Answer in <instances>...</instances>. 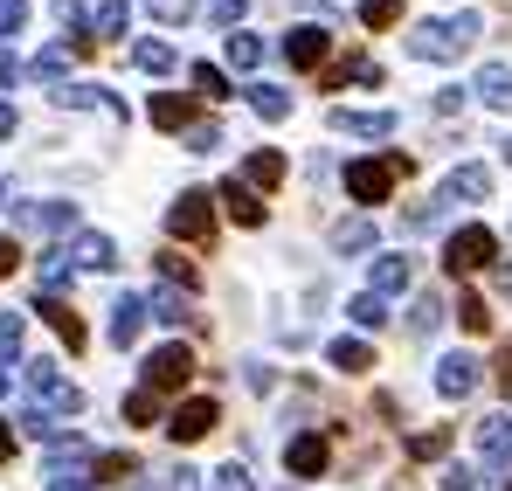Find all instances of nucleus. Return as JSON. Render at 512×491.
<instances>
[{
	"instance_id": "nucleus-1",
	"label": "nucleus",
	"mask_w": 512,
	"mask_h": 491,
	"mask_svg": "<svg viewBox=\"0 0 512 491\" xmlns=\"http://www.w3.org/2000/svg\"><path fill=\"white\" fill-rule=\"evenodd\" d=\"M471 42H478V14L464 7V14H443V21H416L409 56H423V63H457Z\"/></svg>"
},
{
	"instance_id": "nucleus-2",
	"label": "nucleus",
	"mask_w": 512,
	"mask_h": 491,
	"mask_svg": "<svg viewBox=\"0 0 512 491\" xmlns=\"http://www.w3.org/2000/svg\"><path fill=\"white\" fill-rule=\"evenodd\" d=\"M28 409H42V415H77L84 409V388L77 381H63L56 374V360H28Z\"/></svg>"
},
{
	"instance_id": "nucleus-3",
	"label": "nucleus",
	"mask_w": 512,
	"mask_h": 491,
	"mask_svg": "<svg viewBox=\"0 0 512 491\" xmlns=\"http://www.w3.org/2000/svg\"><path fill=\"white\" fill-rule=\"evenodd\" d=\"M402 173H409L402 153H388V160H346V194L353 201H388Z\"/></svg>"
},
{
	"instance_id": "nucleus-4",
	"label": "nucleus",
	"mask_w": 512,
	"mask_h": 491,
	"mask_svg": "<svg viewBox=\"0 0 512 491\" xmlns=\"http://www.w3.org/2000/svg\"><path fill=\"white\" fill-rule=\"evenodd\" d=\"M492 256H499V236L471 222V229H457V236L443 243V270H450V277H471V270H485Z\"/></svg>"
},
{
	"instance_id": "nucleus-5",
	"label": "nucleus",
	"mask_w": 512,
	"mask_h": 491,
	"mask_svg": "<svg viewBox=\"0 0 512 491\" xmlns=\"http://www.w3.org/2000/svg\"><path fill=\"white\" fill-rule=\"evenodd\" d=\"M187 381H194V353H187L180 339L146 353V395H173V388H187Z\"/></svg>"
},
{
	"instance_id": "nucleus-6",
	"label": "nucleus",
	"mask_w": 512,
	"mask_h": 491,
	"mask_svg": "<svg viewBox=\"0 0 512 491\" xmlns=\"http://www.w3.org/2000/svg\"><path fill=\"white\" fill-rule=\"evenodd\" d=\"M167 229L180 236V243H208V236H215V201H208L201 187H187V194L167 208Z\"/></svg>"
},
{
	"instance_id": "nucleus-7",
	"label": "nucleus",
	"mask_w": 512,
	"mask_h": 491,
	"mask_svg": "<svg viewBox=\"0 0 512 491\" xmlns=\"http://www.w3.org/2000/svg\"><path fill=\"white\" fill-rule=\"evenodd\" d=\"M215 422H222V409H215L208 395H194V402H180V409L167 415V436H173V443H201Z\"/></svg>"
},
{
	"instance_id": "nucleus-8",
	"label": "nucleus",
	"mask_w": 512,
	"mask_h": 491,
	"mask_svg": "<svg viewBox=\"0 0 512 491\" xmlns=\"http://www.w3.org/2000/svg\"><path fill=\"white\" fill-rule=\"evenodd\" d=\"M284 464H291L298 478H326V464H333V443H326L319 429H305V436H291V443H284Z\"/></svg>"
},
{
	"instance_id": "nucleus-9",
	"label": "nucleus",
	"mask_w": 512,
	"mask_h": 491,
	"mask_svg": "<svg viewBox=\"0 0 512 491\" xmlns=\"http://www.w3.org/2000/svg\"><path fill=\"white\" fill-rule=\"evenodd\" d=\"M326 56H333V35H326V28H291V35H284V63H291V70H319Z\"/></svg>"
},
{
	"instance_id": "nucleus-10",
	"label": "nucleus",
	"mask_w": 512,
	"mask_h": 491,
	"mask_svg": "<svg viewBox=\"0 0 512 491\" xmlns=\"http://www.w3.org/2000/svg\"><path fill=\"white\" fill-rule=\"evenodd\" d=\"M478 450H485V464H492L499 478H512V422L506 415H485V422H478Z\"/></svg>"
},
{
	"instance_id": "nucleus-11",
	"label": "nucleus",
	"mask_w": 512,
	"mask_h": 491,
	"mask_svg": "<svg viewBox=\"0 0 512 491\" xmlns=\"http://www.w3.org/2000/svg\"><path fill=\"white\" fill-rule=\"evenodd\" d=\"M63 256H70V270H111V263H118V243H111V236H97V229H84Z\"/></svg>"
},
{
	"instance_id": "nucleus-12",
	"label": "nucleus",
	"mask_w": 512,
	"mask_h": 491,
	"mask_svg": "<svg viewBox=\"0 0 512 491\" xmlns=\"http://www.w3.org/2000/svg\"><path fill=\"white\" fill-rule=\"evenodd\" d=\"M222 208H229V222L236 229H263V201H256V187H243V180H222V194H215Z\"/></svg>"
},
{
	"instance_id": "nucleus-13",
	"label": "nucleus",
	"mask_w": 512,
	"mask_h": 491,
	"mask_svg": "<svg viewBox=\"0 0 512 491\" xmlns=\"http://www.w3.org/2000/svg\"><path fill=\"white\" fill-rule=\"evenodd\" d=\"M21 229L63 236V229H77V201H35V208H21Z\"/></svg>"
},
{
	"instance_id": "nucleus-14",
	"label": "nucleus",
	"mask_w": 512,
	"mask_h": 491,
	"mask_svg": "<svg viewBox=\"0 0 512 491\" xmlns=\"http://www.w3.org/2000/svg\"><path fill=\"white\" fill-rule=\"evenodd\" d=\"M436 388H443L450 402H464V395H478V360H471V353H450V360L436 367Z\"/></svg>"
},
{
	"instance_id": "nucleus-15",
	"label": "nucleus",
	"mask_w": 512,
	"mask_h": 491,
	"mask_svg": "<svg viewBox=\"0 0 512 491\" xmlns=\"http://www.w3.org/2000/svg\"><path fill=\"white\" fill-rule=\"evenodd\" d=\"M139 332H146V298H118L111 305V346H139Z\"/></svg>"
},
{
	"instance_id": "nucleus-16",
	"label": "nucleus",
	"mask_w": 512,
	"mask_h": 491,
	"mask_svg": "<svg viewBox=\"0 0 512 491\" xmlns=\"http://www.w3.org/2000/svg\"><path fill=\"white\" fill-rule=\"evenodd\" d=\"M35 312H42V319H49V326H56V339H63V346H70V353H84V319H77V312H70V305H63V298H35Z\"/></svg>"
},
{
	"instance_id": "nucleus-17",
	"label": "nucleus",
	"mask_w": 512,
	"mask_h": 491,
	"mask_svg": "<svg viewBox=\"0 0 512 491\" xmlns=\"http://www.w3.org/2000/svg\"><path fill=\"white\" fill-rule=\"evenodd\" d=\"M56 104H63V111H90V104H97V111L125 118V104H118L111 90H97V83H63V90H56Z\"/></svg>"
},
{
	"instance_id": "nucleus-18",
	"label": "nucleus",
	"mask_w": 512,
	"mask_h": 491,
	"mask_svg": "<svg viewBox=\"0 0 512 491\" xmlns=\"http://www.w3.org/2000/svg\"><path fill=\"white\" fill-rule=\"evenodd\" d=\"M146 319H167V326H194V319H201V312H194V298H187V291H153V298H146Z\"/></svg>"
},
{
	"instance_id": "nucleus-19",
	"label": "nucleus",
	"mask_w": 512,
	"mask_h": 491,
	"mask_svg": "<svg viewBox=\"0 0 512 491\" xmlns=\"http://www.w3.org/2000/svg\"><path fill=\"white\" fill-rule=\"evenodd\" d=\"M485 194H492V173H485V166H450L443 201H485Z\"/></svg>"
},
{
	"instance_id": "nucleus-20",
	"label": "nucleus",
	"mask_w": 512,
	"mask_h": 491,
	"mask_svg": "<svg viewBox=\"0 0 512 491\" xmlns=\"http://www.w3.org/2000/svg\"><path fill=\"white\" fill-rule=\"evenodd\" d=\"M333 132H353V139H388L395 118L388 111H333Z\"/></svg>"
},
{
	"instance_id": "nucleus-21",
	"label": "nucleus",
	"mask_w": 512,
	"mask_h": 491,
	"mask_svg": "<svg viewBox=\"0 0 512 491\" xmlns=\"http://www.w3.org/2000/svg\"><path fill=\"white\" fill-rule=\"evenodd\" d=\"M471 90H478V97H485L492 111H512V63H485Z\"/></svg>"
},
{
	"instance_id": "nucleus-22",
	"label": "nucleus",
	"mask_w": 512,
	"mask_h": 491,
	"mask_svg": "<svg viewBox=\"0 0 512 491\" xmlns=\"http://www.w3.org/2000/svg\"><path fill=\"white\" fill-rule=\"evenodd\" d=\"M277 180H284V153L256 146L250 160H243V187H277Z\"/></svg>"
},
{
	"instance_id": "nucleus-23",
	"label": "nucleus",
	"mask_w": 512,
	"mask_h": 491,
	"mask_svg": "<svg viewBox=\"0 0 512 491\" xmlns=\"http://www.w3.org/2000/svg\"><path fill=\"white\" fill-rule=\"evenodd\" d=\"M346 83H381V63H374V56H346V63H333V70H326V90H346Z\"/></svg>"
},
{
	"instance_id": "nucleus-24",
	"label": "nucleus",
	"mask_w": 512,
	"mask_h": 491,
	"mask_svg": "<svg viewBox=\"0 0 512 491\" xmlns=\"http://www.w3.org/2000/svg\"><path fill=\"white\" fill-rule=\"evenodd\" d=\"M326 360H333L340 374H367V367H374V346H367V339H333Z\"/></svg>"
},
{
	"instance_id": "nucleus-25",
	"label": "nucleus",
	"mask_w": 512,
	"mask_h": 491,
	"mask_svg": "<svg viewBox=\"0 0 512 491\" xmlns=\"http://www.w3.org/2000/svg\"><path fill=\"white\" fill-rule=\"evenodd\" d=\"M153 125H160V132H187V125H194V104L173 97V90H160V97H153Z\"/></svg>"
},
{
	"instance_id": "nucleus-26",
	"label": "nucleus",
	"mask_w": 512,
	"mask_h": 491,
	"mask_svg": "<svg viewBox=\"0 0 512 491\" xmlns=\"http://www.w3.org/2000/svg\"><path fill=\"white\" fill-rule=\"evenodd\" d=\"M409 277H416V270H409V256H381V263H374V298L409 291Z\"/></svg>"
},
{
	"instance_id": "nucleus-27",
	"label": "nucleus",
	"mask_w": 512,
	"mask_h": 491,
	"mask_svg": "<svg viewBox=\"0 0 512 491\" xmlns=\"http://www.w3.org/2000/svg\"><path fill=\"white\" fill-rule=\"evenodd\" d=\"M250 104H256V118H270V125L291 118V90H277V83H250Z\"/></svg>"
},
{
	"instance_id": "nucleus-28",
	"label": "nucleus",
	"mask_w": 512,
	"mask_h": 491,
	"mask_svg": "<svg viewBox=\"0 0 512 491\" xmlns=\"http://www.w3.org/2000/svg\"><path fill=\"white\" fill-rule=\"evenodd\" d=\"M70 56H77L70 42H63V49H42V56H35V63L21 70V77H35V83H63V77H70Z\"/></svg>"
},
{
	"instance_id": "nucleus-29",
	"label": "nucleus",
	"mask_w": 512,
	"mask_h": 491,
	"mask_svg": "<svg viewBox=\"0 0 512 491\" xmlns=\"http://www.w3.org/2000/svg\"><path fill=\"white\" fill-rule=\"evenodd\" d=\"M333 249H340V256H360V249H374V222H367V215L340 222V229H333Z\"/></svg>"
},
{
	"instance_id": "nucleus-30",
	"label": "nucleus",
	"mask_w": 512,
	"mask_h": 491,
	"mask_svg": "<svg viewBox=\"0 0 512 491\" xmlns=\"http://www.w3.org/2000/svg\"><path fill=\"white\" fill-rule=\"evenodd\" d=\"M125 478H139V457L132 450H104L97 457V485H125Z\"/></svg>"
},
{
	"instance_id": "nucleus-31",
	"label": "nucleus",
	"mask_w": 512,
	"mask_h": 491,
	"mask_svg": "<svg viewBox=\"0 0 512 491\" xmlns=\"http://www.w3.org/2000/svg\"><path fill=\"white\" fill-rule=\"evenodd\" d=\"M194 90H201L208 104H222V97H236V90H229V70H215V63H194Z\"/></svg>"
},
{
	"instance_id": "nucleus-32",
	"label": "nucleus",
	"mask_w": 512,
	"mask_h": 491,
	"mask_svg": "<svg viewBox=\"0 0 512 491\" xmlns=\"http://www.w3.org/2000/svg\"><path fill=\"white\" fill-rule=\"evenodd\" d=\"M160 277H167L173 291H194V284H201V270H194L180 249H167V256H160Z\"/></svg>"
},
{
	"instance_id": "nucleus-33",
	"label": "nucleus",
	"mask_w": 512,
	"mask_h": 491,
	"mask_svg": "<svg viewBox=\"0 0 512 491\" xmlns=\"http://www.w3.org/2000/svg\"><path fill=\"white\" fill-rule=\"evenodd\" d=\"M125 422H132V429H153V422H160V395L132 388V395H125Z\"/></svg>"
},
{
	"instance_id": "nucleus-34",
	"label": "nucleus",
	"mask_w": 512,
	"mask_h": 491,
	"mask_svg": "<svg viewBox=\"0 0 512 491\" xmlns=\"http://www.w3.org/2000/svg\"><path fill=\"white\" fill-rule=\"evenodd\" d=\"M125 21H132V7H125V0H104V7H97V28H90V42H104V35H125Z\"/></svg>"
},
{
	"instance_id": "nucleus-35",
	"label": "nucleus",
	"mask_w": 512,
	"mask_h": 491,
	"mask_svg": "<svg viewBox=\"0 0 512 491\" xmlns=\"http://www.w3.org/2000/svg\"><path fill=\"white\" fill-rule=\"evenodd\" d=\"M132 63H139L146 77H167V70H173V49H167V42H139V49H132Z\"/></svg>"
},
{
	"instance_id": "nucleus-36",
	"label": "nucleus",
	"mask_w": 512,
	"mask_h": 491,
	"mask_svg": "<svg viewBox=\"0 0 512 491\" xmlns=\"http://www.w3.org/2000/svg\"><path fill=\"white\" fill-rule=\"evenodd\" d=\"M21 339H28V319H21V312H0V367L21 353Z\"/></svg>"
},
{
	"instance_id": "nucleus-37",
	"label": "nucleus",
	"mask_w": 512,
	"mask_h": 491,
	"mask_svg": "<svg viewBox=\"0 0 512 491\" xmlns=\"http://www.w3.org/2000/svg\"><path fill=\"white\" fill-rule=\"evenodd\" d=\"M256 63H263V42L236 28V35H229V70H256Z\"/></svg>"
},
{
	"instance_id": "nucleus-38",
	"label": "nucleus",
	"mask_w": 512,
	"mask_h": 491,
	"mask_svg": "<svg viewBox=\"0 0 512 491\" xmlns=\"http://www.w3.org/2000/svg\"><path fill=\"white\" fill-rule=\"evenodd\" d=\"M346 319H353V326H388V305H381V298H374V291H367V298H353V305H346Z\"/></svg>"
},
{
	"instance_id": "nucleus-39",
	"label": "nucleus",
	"mask_w": 512,
	"mask_h": 491,
	"mask_svg": "<svg viewBox=\"0 0 512 491\" xmlns=\"http://www.w3.org/2000/svg\"><path fill=\"white\" fill-rule=\"evenodd\" d=\"M457 319H464V332H492V305L464 291V298H457Z\"/></svg>"
},
{
	"instance_id": "nucleus-40",
	"label": "nucleus",
	"mask_w": 512,
	"mask_h": 491,
	"mask_svg": "<svg viewBox=\"0 0 512 491\" xmlns=\"http://www.w3.org/2000/svg\"><path fill=\"white\" fill-rule=\"evenodd\" d=\"M194 7H201V0H146V14H153V21H167V28L194 21Z\"/></svg>"
},
{
	"instance_id": "nucleus-41",
	"label": "nucleus",
	"mask_w": 512,
	"mask_h": 491,
	"mask_svg": "<svg viewBox=\"0 0 512 491\" xmlns=\"http://www.w3.org/2000/svg\"><path fill=\"white\" fill-rule=\"evenodd\" d=\"M443 450H450V429H423V436H409V457H416V464L443 457Z\"/></svg>"
},
{
	"instance_id": "nucleus-42",
	"label": "nucleus",
	"mask_w": 512,
	"mask_h": 491,
	"mask_svg": "<svg viewBox=\"0 0 512 491\" xmlns=\"http://www.w3.org/2000/svg\"><path fill=\"white\" fill-rule=\"evenodd\" d=\"M360 21H367V28H395V21H402V0H367Z\"/></svg>"
},
{
	"instance_id": "nucleus-43",
	"label": "nucleus",
	"mask_w": 512,
	"mask_h": 491,
	"mask_svg": "<svg viewBox=\"0 0 512 491\" xmlns=\"http://www.w3.org/2000/svg\"><path fill=\"white\" fill-rule=\"evenodd\" d=\"M443 326V298H416V312H409V332H436Z\"/></svg>"
},
{
	"instance_id": "nucleus-44",
	"label": "nucleus",
	"mask_w": 512,
	"mask_h": 491,
	"mask_svg": "<svg viewBox=\"0 0 512 491\" xmlns=\"http://www.w3.org/2000/svg\"><path fill=\"white\" fill-rule=\"evenodd\" d=\"M222 146V125H187V153H215Z\"/></svg>"
},
{
	"instance_id": "nucleus-45",
	"label": "nucleus",
	"mask_w": 512,
	"mask_h": 491,
	"mask_svg": "<svg viewBox=\"0 0 512 491\" xmlns=\"http://www.w3.org/2000/svg\"><path fill=\"white\" fill-rule=\"evenodd\" d=\"M21 21H28V0H0V42L21 35Z\"/></svg>"
},
{
	"instance_id": "nucleus-46",
	"label": "nucleus",
	"mask_w": 512,
	"mask_h": 491,
	"mask_svg": "<svg viewBox=\"0 0 512 491\" xmlns=\"http://www.w3.org/2000/svg\"><path fill=\"white\" fill-rule=\"evenodd\" d=\"M215 491H256V478L243 464H222V471H215Z\"/></svg>"
},
{
	"instance_id": "nucleus-47",
	"label": "nucleus",
	"mask_w": 512,
	"mask_h": 491,
	"mask_svg": "<svg viewBox=\"0 0 512 491\" xmlns=\"http://www.w3.org/2000/svg\"><path fill=\"white\" fill-rule=\"evenodd\" d=\"M49 491H97V478H84V471L70 464V471H49Z\"/></svg>"
},
{
	"instance_id": "nucleus-48",
	"label": "nucleus",
	"mask_w": 512,
	"mask_h": 491,
	"mask_svg": "<svg viewBox=\"0 0 512 491\" xmlns=\"http://www.w3.org/2000/svg\"><path fill=\"white\" fill-rule=\"evenodd\" d=\"M208 14H215V21H222V28H236V21H243V14H250V0H208Z\"/></svg>"
},
{
	"instance_id": "nucleus-49",
	"label": "nucleus",
	"mask_w": 512,
	"mask_h": 491,
	"mask_svg": "<svg viewBox=\"0 0 512 491\" xmlns=\"http://www.w3.org/2000/svg\"><path fill=\"white\" fill-rule=\"evenodd\" d=\"M443 491H478V471H471V464H450V471H443Z\"/></svg>"
},
{
	"instance_id": "nucleus-50",
	"label": "nucleus",
	"mask_w": 512,
	"mask_h": 491,
	"mask_svg": "<svg viewBox=\"0 0 512 491\" xmlns=\"http://www.w3.org/2000/svg\"><path fill=\"white\" fill-rule=\"evenodd\" d=\"M167 491H201V471H187V464H180V471L167 478Z\"/></svg>"
},
{
	"instance_id": "nucleus-51",
	"label": "nucleus",
	"mask_w": 512,
	"mask_h": 491,
	"mask_svg": "<svg viewBox=\"0 0 512 491\" xmlns=\"http://www.w3.org/2000/svg\"><path fill=\"white\" fill-rule=\"evenodd\" d=\"M14 263H21V249H14V236H0V277H14Z\"/></svg>"
},
{
	"instance_id": "nucleus-52",
	"label": "nucleus",
	"mask_w": 512,
	"mask_h": 491,
	"mask_svg": "<svg viewBox=\"0 0 512 491\" xmlns=\"http://www.w3.org/2000/svg\"><path fill=\"white\" fill-rule=\"evenodd\" d=\"M499 388H506V395H512V346H506V353H499Z\"/></svg>"
},
{
	"instance_id": "nucleus-53",
	"label": "nucleus",
	"mask_w": 512,
	"mask_h": 491,
	"mask_svg": "<svg viewBox=\"0 0 512 491\" xmlns=\"http://www.w3.org/2000/svg\"><path fill=\"white\" fill-rule=\"evenodd\" d=\"M14 457V429H7V415H0V464Z\"/></svg>"
},
{
	"instance_id": "nucleus-54",
	"label": "nucleus",
	"mask_w": 512,
	"mask_h": 491,
	"mask_svg": "<svg viewBox=\"0 0 512 491\" xmlns=\"http://www.w3.org/2000/svg\"><path fill=\"white\" fill-rule=\"evenodd\" d=\"M14 77H21V63H14V56L0 49V83H14Z\"/></svg>"
},
{
	"instance_id": "nucleus-55",
	"label": "nucleus",
	"mask_w": 512,
	"mask_h": 491,
	"mask_svg": "<svg viewBox=\"0 0 512 491\" xmlns=\"http://www.w3.org/2000/svg\"><path fill=\"white\" fill-rule=\"evenodd\" d=\"M0 139H14V104H0Z\"/></svg>"
},
{
	"instance_id": "nucleus-56",
	"label": "nucleus",
	"mask_w": 512,
	"mask_h": 491,
	"mask_svg": "<svg viewBox=\"0 0 512 491\" xmlns=\"http://www.w3.org/2000/svg\"><path fill=\"white\" fill-rule=\"evenodd\" d=\"M0 395H7V367H0Z\"/></svg>"
},
{
	"instance_id": "nucleus-57",
	"label": "nucleus",
	"mask_w": 512,
	"mask_h": 491,
	"mask_svg": "<svg viewBox=\"0 0 512 491\" xmlns=\"http://www.w3.org/2000/svg\"><path fill=\"white\" fill-rule=\"evenodd\" d=\"M506 160H512V139H506Z\"/></svg>"
},
{
	"instance_id": "nucleus-58",
	"label": "nucleus",
	"mask_w": 512,
	"mask_h": 491,
	"mask_svg": "<svg viewBox=\"0 0 512 491\" xmlns=\"http://www.w3.org/2000/svg\"><path fill=\"white\" fill-rule=\"evenodd\" d=\"M506 491H512V485H506Z\"/></svg>"
}]
</instances>
